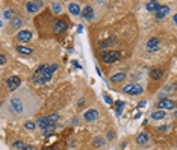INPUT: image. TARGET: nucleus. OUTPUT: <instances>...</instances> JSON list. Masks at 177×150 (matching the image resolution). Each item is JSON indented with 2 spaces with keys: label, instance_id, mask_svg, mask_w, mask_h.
<instances>
[{
  "label": "nucleus",
  "instance_id": "obj_26",
  "mask_svg": "<svg viewBox=\"0 0 177 150\" xmlns=\"http://www.w3.org/2000/svg\"><path fill=\"white\" fill-rule=\"evenodd\" d=\"M114 44H117V43H115V39H106V41H102V43L99 44V47H100V49H106V47L114 46Z\"/></svg>",
  "mask_w": 177,
  "mask_h": 150
},
{
  "label": "nucleus",
  "instance_id": "obj_9",
  "mask_svg": "<svg viewBox=\"0 0 177 150\" xmlns=\"http://www.w3.org/2000/svg\"><path fill=\"white\" fill-rule=\"evenodd\" d=\"M145 49H147V52L155 53V52L159 49V39H158V38H150V39L145 43Z\"/></svg>",
  "mask_w": 177,
  "mask_h": 150
},
{
  "label": "nucleus",
  "instance_id": "obj_29",
  "mask_svg": "<svg viewBox=\"0 0 177 150\" xmlns=\"http://www.w3.org/2000/svg\"><path fill=\"white\" fill-rule=\"evenodd\" d=\"M24 126H26V129H27V131H34V129L36 128V124H35V123H32V121H27Z\"/></svg>",
  "mask_w": 177,
  "mask_h": 150
},
{
  "label": "nucleus",
  "instance_id": "obj_7",
  "mask_svg": "<svg viewBox=\"0 0 177 150\" xmlns=\"http://www.w3.org/2000/svg\"><path fill=\"white\" fill-rule=\"evenodd\" d=\"M156 106H158V109H160V111H167V109L170 111V109H174V108H176V102H173V100H170V99H162Z\"/></svg>",
  "mask_w": 177,
  "mask_h": 150
},
{
  "label": "nucleus",
  "instance_id": "obj_37",
  "mask_svg": "<svg viewBox=\"0 0 177 150\" xmlns=\"http://www.w3.org/2000/svg\"><path fill=\"white\" fill-rule=\"evenodd\" d=\"M23 150H35V149H34L32 146H26V147H24V149H23Z\"/></svg>",
  "mask_w": 177,
  "mask_h": 150
},
{
  "label": "nucleus",
  "instance_id": "obj_38",
  "mask_svg": "<svg viewBox=\"0 0 177 150\" xmlns=\"http://www.w3.org/2000/svg\"><path fill=\"white\" fill-rule=\"evenodd\" d=\"M173 20H174V23H176V24H177V14H176V15H174V17H173Z\"/></svg>",
  "mask_w": 177,
  "mask_h": 150
},
{
  "label": "nucleus",
  "instance_id": "obj_28",
  "mask_svg": "<svg viewBox=\"0 0 177 150\" xmlns=\"http://www.w3.org/2000/svg\"><path fill=\"white\" fill-rule=\"evenodd\" d=\"M14 147H15V149L23 150V149H24V147H26V144H24L23 141H15V143H14Z\"/></svg>",
  "mask_w": 177,
  "mask_h": 150
},
{
  "label": "nucleus",
  "instance_id": "obj_16",
  "mask_svg": "<svg viewBox=\"0 0 177 150\" xmlns=\"http://www.w3.org/2000/svg\"><path fill=\"white\" fill-rule=\"evenodd\" d=\"M68 11H70V14L73 15H82V9H80V6H79V3H70L68 5Z\"/></svg>",
  "mask_w": 177,
  "mask_h": 150
},
{
  "label": "nucleus",
  "instance_id": "obj_4",
  "mask_svg": "<svg viewBox=\"0 0 177 150\" xmlns=\"http://www.w3.org/2000/svg\"><path fill=\"white\" fill-rule=\"evenodd\" d=\"M100 58H102V61L105 64H114V62H117L121 58V53L118 50H107V52H103Z\"/></svg>",
  "mask_w": 177,
  "mask_h": 150
},
{
  "label": "nucleus",
  "instance_id": "obj_20",
  "mask_svg": "<svg viewBox=\"0 0 177 150\" xmlns=\"http://www.w3.org/2000/svg\"><path fill=\"white\" fill-rule=\"evenodd\" d=\"M17 52L20 55H32L34 50L29 49V47H24V46H17Z\"/></svg>",
  "mask_w": 177,
  "mask_h": 150
},
{
  "label": "nucleus",
  "instance_id": "obj_1",
  "mask_svg": "<svg viewBox=\"0 0 177 150\" xmlns=\"http://www.w3.org/2000/svg\"><path fill=\"white\" fill-rule=\"evenodd\" d=\"M58 70V65L56 64H52V65H39L36 68V71L32 76V80L38 83V85H42V83H47L50 79H52V75L53 71Z\"/></svg>",
  "mask_w": 177,
  "mask_h": 150
},
{
  "label": "nucleus",
  "instance_id": "obj_8",
  "mask_svg": "<svg viewBox=\"0 0 177 150\" xmlns=\"http://www.w3.org/2000/svg\"><path fill=\"white\" fill-rule=\"evenodd\" d=\"M6 85H8V88H9L11 91H15L18 87L21 85V79H20L18 76H9V77L6 79Z\"/></svg>",
  "mask_w": 177,
  "mask_h": 150
},
{
  "label": "nucleus",
  "instance_id": "obj_39",
  "mask_svg": "<svg viewBox=\"0 0 177 150\" xmlns=\"http://www.w3.org/2000/svg\"><path fill=\"white\" fill-rule=\"evenodd\" d=\"M174 115H176V117H177V111H176V112H174Z\"/></svg>",
  "mask_w": 177,
  "mask_h": 150
},
{
  "label": "nucleus",
  "instance_id": "obj_25",
  "mask_svg": "<svg viewBox=\"0 0 177 150\" xmlns=\"http://www.w3.org/2000/svg\"><path fill=\"white\" fill-rule=\"evenodd\" d=\"M123 108H124V102H123V100L115 102V112H117V115H118V117L123 114Z\"/></svg>",
  "mask_w": 177,
  "mask_h": 150
},
{
  "label": "nucleus",
  "instance_id": "obj_6",
  "mask_svg": "<svg viewBox=\"0 0 177 150\" xmlns=\"http://www.w3.org/2000/svg\"><path fill=\"white\" fill-rule=\"evenodd\" d=\"M68 29V23L65 21L64 18H56L53 23V32L54 34H64L65 30Z\"/></svg>",
  "mask_w": 177,
  "mask_h": 150
},
{
  "label": "nucleus",
  "instance_id": "obj_23",
  "mask_svg": "<svg viewBox=\"0 0 177 150\" xmlns=\"http://www.w3.org/2000/svg\"><path fill=\"white\" fill-rule=\"evenodd\" d=\"M52 12L56 14V15L62 12V5H61L59 2H53V3H52Z\"/></svg>",
  "mask_w": 177,
  "mask_h": 150
},
{
  "label": "nucleus",
  "instance_id": "obj_19",
  "mask_svg": "<svg viewBox=\"0 0 177 150\" xmlns=\"http://www.w3.org/2000/svg\"><path fill=\"white\" fill-rule=\"evenodd\" d=\"M124 79H126V73H117V75H114L112 77H111V80L114 82V83H120V82H123Z\"/></svg>",
  "mask_w": 177,
  "mask_h": 150
},
{
  "label": "nucleus",
  "instance_id": "obj_3",
  "mask_svg": "<svg viewBox=\"0 0 177 150\" xmlns=\"http://www.w3.org/2000/svg\"><path fill=\"white\" fill-rule=\"evenodd\" d=\"M58 121H59V115H58V114H52V115L38 118V120H36V126L41 128V129H46V128H49V126H56Z\"/></svg>",
  "mask_w": 177,
  "mask_h": 150
},
{
  "label": "nucleus",
  "instance_id": "obj_13",
  "mask_svg": "<svg viewBox=\"0 0 177 150\" xmlns=\"http://www.w3.org/2000/svg\"><path fill=\"white\" fill-rule=\"evenodd\" d=\"M168 14H170V6L168 5H160L159 8H158V11H156V18L162 20V18H165Z\"/></svg>",
  "mask_w": 177,
  "mask_h": 150
},
{
  "label": "nucleus",
  "instance_id": "obj_24",
  "mask_svg": "<svg viewBox=\"0 0 177 150\" xmlns=\"http://www.w3.org/2000/svg\"><path fill=\"white\" fill-rule=\"evenodd\" d=\"M151 118L153 120H163L165 118V111H160V109H158V111H155V112L151 114Z\"/></svg>",
  "mask_w": 177,
  "mask_h": 150
},
{
  "label": "nucleus",
  "instance_id": "obj_32",
  "mask_svg": "<svg viewBox=\"0 0 177 150\" xmlns=\"http://www.w3.org/2000/svg\"><path fill=\"white\" fill-rule=\"evenodd\" d=\"M145 105H147V102H145V100H141V102L138 103V109H142V108H145Z\"/></svg>",
  "mask_w": 177,
  "mask_h": 150
},
{
  "label": "nucleus",
  "instance_id": "obj_15",
  "mask_svg": "<svg viewBox=\"0 0 177 150\" xmlns=\"http://www.w3.org/2000/svg\"><path fill=\"white\" fill-rule=\"evenodd\" d=\"M148 140H150L148 133H147V132H141V133L136 136V144H139V146H145V144H148Z\"/></svg>",
  "mask_w": 177,
  "mask_h": 150
},
{
  "label": "nucleus",
  "instance_id": "obj_5",
  "mask_svg": "<svg viewBox=\"0 0 177 150\" xmlns=\"http://www.w3.org/2000/svg\"><path fill=\"white\" fill-rule=\"evenodd\" d=\"M142 91H144V88L139 83H127L123 88V93L129 94V95H139V94H142Z\"/></svg>",
  "mask_w": 177,
  "mask_h": 150
},
{
  "label": "nucleus",
  "instance_id": "obj_22",
  "mask_svg": "<svg viewBox=\"0 0 177 150\" xmlns=\"http://www.w3.org/2000/svg\"><path fill=\"white\" fill-rule=\"evenodd\" d=\"M2 18H3V20H12V18H14V11H12L11 8L5 9V11H3V14H2Z\"/></svg>",
  "mask_w": 177,
  "mask_h": 150
},
{
  "label": "nucleus",
  "instance_id": "obj_36",
  "mask_svg": "<svg viewBox=\"0 0 177 150\" xmlns=\"http://www.w3.org/2000/svg\"><path fill=\"white\" fill-rule=\"evenodd\" d=\"M85 105V99H80V102H79V108H82Z\"/></svg>",
  "mask_w": 177,
  "mask_h": 150
},
{
  "label": "nucleus",
  "instance_id": "obj_18",
  "mask_svg": "<svg viewBox=\"0 0 177 150\" xmlns=\"http://www.w3.org/2000/svg\"><path fill=\"white\" fill-rule=\"evenodd\" d=\"M159 6L160 5L156 2V0H153V2H147V3H145V9H147V11H155V12H156Z\"/></svg>",
  "mask_w": 177,
  "mask_h": 150
},
{
  "label": "nucleus",
  "instance_id": "obj_2",
  "mask_svg": "<svg viewBox=\"0 0 177 150\" xmlns=\"http://www.w3.org/2000/svg\"><path fill=\"white\" fill-rule=\"evenodd\" d=\"M8 109L14 117H20V115L24 114V103L20 97H12L8 102Z\"/></svg>",
  "mask_w": 177,
  "mask_h": 150
},
{
  "label": "nucleus",
  "instance_id": "obj_10",
  "mask_svg": "<svg viewBox=\"0 0 177 150\" xmlns=\"http://www.w3.org/2000/svg\"><path fill=\"white\" fill-rule=\"evenodd\" d=\"M42 8V2H27L26 3V11L29 14H35Z\"/></svg>",
  "mask_w": 177,
  "mask_h": 150
},
{
  "label": "nucleus",
  "instance_id": "obj_21",
  "mask_svg": "<svg viewBox=\"0 0 177 150\" xmlns=\"http://www.w3.org/2000/svg\"><path fill=\"white\" fill-rule=\"evenodd\" d=\"M11 26H12L14 29H20V27L23 26V18H21V17H14V18L11 20Z\"/></svg>",
  "mask_w": 177,
  "mask_h": 150
},
{
  "label": "nucleus",
  "instance_id": "obj_17",
  "mask_svg": "<svg viewBox=\"0 0 177 150\" xmlns=\"http://www.w3.org/2000/svg\"><path fill=\"white\" fill-rule=\"evenodd\" d=\"M162 76H163V70H160V68H153V70L150 71V77H151L153 80H159Z\"/></svg>",
  "mask_w": 177,
  "mask_h": 150
},
{
  "label": "nucleus",
  "instance_id": "obj_12",
  "mask_svg": "<svg viewBox=\"0 0 177 150\" xmlns=\"http://www.w3.org/2000/svg\"><path fill=\"white\" fill-rule=\"evenodd\" d=\"M82 17L85 20H94L95 18V12H94V8L92 6H83V9H82Z\"/></svg>",
  "mask_w": 177,
  "mask_h": 150
},
{
  "label": "nucleus",
  "instance_id": "obj_34",
  "mask_svg": "<svg viewBox=\"0 0 177 150\" xmlns=\"http://www.w3.org/2000/svg\"><path fill=\"white\" fill-rule=\"evenodd\" d=\"M114 138H115V133H114V132L111 131L109 133H107V140H114Z\"/></svg>",
  "mask_w": 177,
  "mask_h": 150
},
{
  "label": "nucleus",
  "instance_id": "obj_27",
  "mask_svg": "<svg viewBox=\"0 0 177 150\" xmlns=\"http://www.w3.org/2000/svg\"><path fill=\"white\" fill-rule=\"evenodd\" d=\"M92 144H94V147H102V146L105 144V140H103V138H95Z\"/></svg>",
  "mask_w": 177,
  "mask_h": 150
},
{
  "label": "nucleus",
  "instance_id": "obj_31",
  "mask_svg": "<svg viewBox=\"0 0 177 150\" xmlns=\"http://www.w3.org/2000/svg\"><path fill=\"white\" fill-rule=\"evenodd\" d=\"M103 99H105V102H106L107 105H114V102H112V97H111V95L105 94V95H103Z\"/></svg>",
  "mask_w": 177,
  "mask_h": 150
},
{
  "label": "nucleus",
  "instance_id": "obj_11",
  "mask_svg": "<svg viewBox=\"0 0 177 150\" xmlns=\"http://www.w3.org/2000/svg\"><path fill=\"white\" fill-rule=\"evenodd\" d=\"M17 39L20 41V43H29V41L32 39V32H30V30H27V29L18 30Z\"/></svg>",
  "mask_w": 177,
  "mask_h": 150
},
{
  "label": "nucleus",
  "instance_id": "obj_33",
  "mask_svg": "<svg viewBox=\"0 0 177 150\" xmlns=\"http://www.w3.org/2000/svg\"><path fill=\"white\" fill-rule=\"evenodd\" d=\"M6 64V58L5 55H0V65H5Z\"/></svg>",
  "mask_w": 177,
  "mask_h": 150
},
{
  "label": "nucleus",
  "instance_id": "obj_14",
  "mask_svg": "<svg viewBox=\"0 0 177 150\" xmlns=\"http://www.w3.org/2000/svg\"><path fill=\"white\" fill-rule=\"evenodd\" d=\"M97 117H99V111H97V109H89V111H86V112L83 114V120H85V121H88V123L95 121V120H97Z\"/></svg>",
  "mask_w": 177,
  "mask_h": 150
},
{
  "label": "nucleus",
  "instance_id": "obj_35",
  "mask_svg": "<svg viewBox=\"0 0 177 150\" xmlns=\"http://www.w3.org/2000/svg\"><path fill=\"white\" fill-rule=\"evenodd\" d=\"M71 64H73V65H74L76 68H82V67H80V64H79L77 61H71Z\"/></svg>",
  "mask_w": 177,
  "mask_h": 150
},
{
  "label": "nucleus",
  "instance_id": "obj_30",
  "mask_svg": "<svg viewBox=\"0 0 177 150\" xmlns=\"http://www.w3.org/2000/svg\"><path fill=\"white\" fill-rule=\"evenodd\" d=\"M56 129V126H49V128H46V129H42V133L44 135H49L50 132H53Z\"/></svg>",
  "mask_w": 177,
  "mask_h": 150
}]
</instances>
